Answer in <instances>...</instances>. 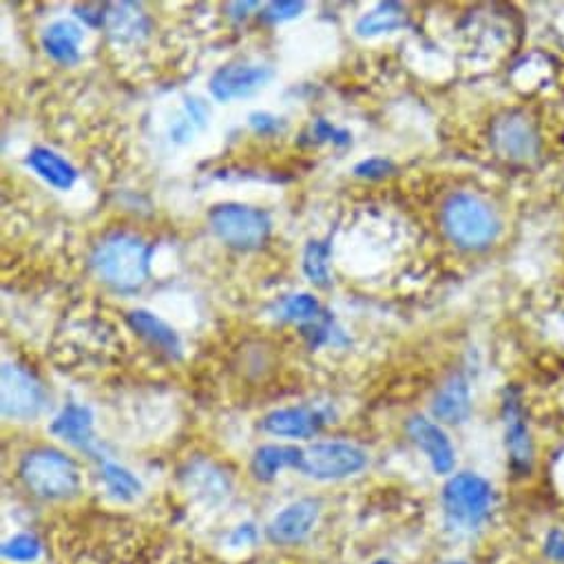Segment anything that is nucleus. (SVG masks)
Segmentation results:
<instances>
[{"mask_svg": "<svg viewBox=\"0 0 564 564\" xmlns=\"http://www.w3.org/2000/svg\"><path fill=\"white\" fill-rule=\"evenodd\" d=\"M441 226L456 248L469 252L489 248L502 230L496 208L474 193L449 195L441 208Z\"/></svg>", "mask_w": 564, "mask_h": 564, "instance_id": "obj_1", "label": "nucleus"}, {"mask_svg": "<svg viewBox=\"0 0 564 564\" xmlns=\"http://www.w3.org/2000/svg\"><path fill=\"white\" fill-rule=\"evenodd\" d=\"M445 524L456 533L480 531L496 509L491 482L476 471L452 474L441 494Z\"/></svg>", "mask_w": 564, "mask_h": 564, "instance_id": "obj_2", "label": "nucleus"}, {"mask_svg": "<svg viewBox=\"0 0 564 564\" xmlns=\"http://www.w3.org/2000/svg\"><path fill=\"white\" fill-rule=\"evenodd\" d=\"M149 261L151 246L129 232L109 235L91 254L96 274L116 291H138L149 276Z\"/></svg>", "mask_w": 564, "mask_h": 564, "instance_id": "obj_3", "label": "nucleus"}, {"mask_svg": "<svg viewBox=\"0 0 564 564\" xmlns=\"http://www.w3.org/2000/svg\"><path fill=\"white\" fill-rule=\"evenodd\" d=\"M21 478L25 487L43 500H67L80 491L78 465L67 454L52 447L25 454Z\"/></svg>", "mask_w": 564, "mask_h": 564, "instance_id": "obj_4", "label": "nucleus"}, {"mask_svg": "<svg viewBox=\"0 0 564 564\" xmlns=\"http://www.w3.org/2000/svg\"><path fill=\"white\" fill-rule=\"evenodd\" d=\"M213 232L230 248L254 250L270 235V217L246 204H219L208 213Z\"/></svg>", "mask_w": 564, "mask_h": 564, "instance_id": "obj_5", "label": "nucleus"}, {"mask_svg": "<svg viewBox=\"0 0 564 564\" xmlns=\"http://www.w3.org/2000/svg\"><path fill=\"white\" fill-rule=\"evenodd\" d=\"M368 465V454L346 441L315 443L304 449L300 469L315 480H341L359 474Z\"/></svg>", "mask_w": 564, "mask_h": 564, "instance_id": "obj_6", "label": "nucleus"}, {"mask_svg": "<svg viewBox=\"0 0 564 564\" xmlns=\"http://www.w3.org/2000/svg\"><path fill=\"white\" fill-rule=\"evenodd\" d=\"M491 149L507 162H531L538 158L542 140L529 116L507 111L491 122Z\"/></svg>", "mask_w": 564, "mask_h": 564, "instance_id": "obj_7", "label": "nucleus"}, {"mask_svg": "<svg viewBox=\"0 0 564 564\" xmlns=\"http://www.w3.org/2000/svg\"><path fill=\"white\" fill-rule=\"evenodd\" d=\"M502 425L507 465L516 478H529L535 469V438L531 434L524 408L513 394H507L502 403Z\"/></svg>", "mask_w": 564, "mask_h": 564, "instance_id": "obj_8", "label": "nucleus"}, {"mask_svg": "<svg viewBox=\"0 0 564 564\" xmlns=\"http://www.w3.org/2000/svg\"><path fill=\"white\" fill-rule=\"evenodd\" d=\"M45 408V390L39 379L17 364L3 366V414L14 421H32Z\"/></svg>", "mask_w": 564, "mask_h": 564, "instance_id": "obj_9", "label": "nucleus"}, {"mask_svg": "<svg viewBox=\"0 0 564 564\" xmlns=\"http://www.w3.org/2000/svg\"><path fill=\"white\" fill-rule=\"evenodd\" d=\"M408 434L414 445L425 454L430 467L436 476H452L456 467V449L441 423H434L425 416H412L408 421Z\"/></svg>", "mask_w": 564, "mask_h": 564, "instance_id": "obj_10", "label": "nucleus"}, {"mask_svg": "<svg viewBox=\"0 0 564 564\" xmlns=\"http://www.w3.org/2000/svg\"><path fill=\"white\" fill-rule=\"evenodd\" d=\"M270 78H272V72L263 65H250V63L226 65L213 74L210 94L219 102L248 98L259 89H263Z\"/></svg>", "mask_w": 564, "mask_h": 564, "instance_id": "obj_11", "label": "nucleus"}, {"mask_svg": "<svg viewBox=\"0 0 564 564\" xmlns=\"http://www.w3.org/2000/svg\"><path fill=\"white\" fill-rule=\"evenodd\" d=\"M319 518V505L315 500H297L279 511L268 524V538L274 544H295L302 542Z\"/></svg>", "mask_w": 564, "mask_h": 564, "instance_id": "obj_12", "label": "nucleus"}, {"mask_svg": "<svg viewBox=\"0 0 564 564\" xmlns=\"http://www.w3.org/2000/svg\"><path fill=\"white\" fill-rule=\"evenodd\" d=\"M324 425V414L313 408H284L270 412L261 427L281 438H311L315 436Z\"/></svg>", "mask_w": 564, "mask_h": 564, "instance_id": "obj_13", "label": "nucleus"}, {"mask_svg": "<svg viewBox=\"0 0 564 564\" xmlns=\"http://www.w3.org/2000/svg\"><path fill=\"white\" fill-rule=\"evenodd\" d=\"M471 414V394L465 377L447 379L432 401V416L445 425H460Z\"/></svg>", "mask_w": 564, "mask_h": 564, "instance_id": "obj_14", "label": "nucleus"}, {"mask_svg": "<svg viewBox=\"0 0 564 564\" xmlns=\"http://www.w3.org/2000/svg\"><path fill=\"white\" fill-rule=\"evenodd\" d=\"M52 432L67 441L69 445L96 456V438H94V416L91 410L80 405L65 408L52 423Z\"/></svg>", "mask_w": 564, "mask_h": 564, "instance_id": "obj_15", "label": "nucleus"}, {"mask_svg": "<svg viewBox=\"0 0 564 564\" xmlns=\"http://www.w3.org/2000/svg\"><path fill=\"white\" fill-rule=\"evenodd\" d=\"M129 326L133 328V333H138L149 346H153L155 350H160L162 355L177 359L182 355V344L177 333L164 324L160 317H155L149 311H133L127 317Z\"/></svg>", "mask_w": 564, "mask_h": 564, "instance_id": "obj_16", "label": "nucleus"}, {"mask_svg": "<svg viewBox=\"0 0 564 564\" xmlns=\"http://www.w3.org/2000/svg\"><path fill=\"white\" fill-rule=\"evenodd\" d=\"M28 166L58 191H69L78 180V171L52 149H32L28 155Z\"/></svg>", "mask_w": 564, "mask_h": 564, "instance_id": "obj_17", "label": "nucleus"}, {"mask_svg": "<svg viewBox=\"0 0 564 564\" xmlns=\"http://www.w3.org/2000/svg\"><path fill=\"white\" fill-rule=\"evenodd\" d=\"M83 30L72 21H56L43 34L45 52L61 65H76L80 61Z\"/></svg>", "mask_w": 564, "mask_h": 564, "instance_id": "obj_18", "label": "nucleus"}, {"mask_svg": "<svg viewBox=\"0 0 564 564\" xmlns=\"http://www.w3.org/2000/svg\"><path fill=\"white\" fill-rule=\"evenodd\" d=\"M304 449L293 447V445H263L254 452L252 458V471L261 480H272L281 469L295 467L300 469L302 465Z\"/></svg>", "mask_w": 564, "mask_h": 564, "instance_id": "obj_19", "label": "nucleus"}, {"mask_svg": "<svg viewBox=\"0 0 564 564\" xmlns=\"http://www.w3.org/2000/svg\"><path fill=\"white\" fill-rule=\"evenodd\" d=\"M405 25V12L401 6L397 3H383L377 10L364 14L357 21V34L364 39L370 36H379V34H388V32H397Z\"/></svg>", "mask_w": 564, "mask_h": 564, "instance_id": "obj_20", "label": "nucleus"}, {"mask_svg": "<svg viewBox=\"0 0 564 564\" xmlns=\"http://www.w3.org/2000/svg\"><path fill=\"white\" fill-rule=\"evenodd\" d=\"M102 478H105V485L111 491V496L118 498V500L129 502V500H135L142 494V482L129 469H124L122 465L105 460L102 463Z\"/></svg>", "mask_w": 564, "mask_h": 564, "instance_id": "obj_21", "label": "nucleus"}, {"mask_svg": "<svg viewBox=\"0 0 564 564\" xmlns=\"http://www.w3.org/2000/svg\"><path fill=\"white\" fill-rule=\"evenodd\" d=\"M330 246L326 241H311L304 252V270L317 286H326L330 279Z\"/></svg>", "mask_w": 564, "mask_h": 564, "instance_id": "obj_22", "label": "nucleus"}, {"mask_svg": "<svg viewBox=\"0 0 564 564\" xmlns=\"http://www.w3.org/2000/svg\"><path fill=\"white\" fill-rule=\"evenodd\" d=\"M43 553V544L32 533H19L3 544V557L12 562H34Z\"/></svg>", "mask_w": 564, "mask_h": 564, "instance_id": "obj_23", "label": "nucleus"}, {"mask_svg": "<svg viewBox=\"0 0 564 564\" xmlns=\"http://www.w3.org/2000/svg\"><path fill=\"white\" fill-rule=\"evenodd\" d=\"M540 555L544 564H564V524H551L544 529Z\"/></svg>", "mask_w": 564, "mask_h": 564, "instance_id": "obj_24", "label": "nucleus"}, {"mask_svg": "<svg viewBox=\"0 0 564 564\" xmlns=\"http://www.w3.org/2000/svg\"><path fill=\"white\" fill-rule=\"evenodd\" d=\"M319 313H322V306L313 295H295L284 306V315L291 322H315Z\"/></svg>", "mask_w": 564, "mask_h": 564, "instance_id": "obj_25", "label": "nucleus"}, {"mask_svg": "<svg viewBox=\"0 0 564 564\" xmlns=\"http://www.w3.org/2000/svg\"><path fill=\"white\" fill-rule=\"evenodd\" d=\"M394 171V164L386 158H370V160H364L355 166V173L359 177H366V180H381L386 175H390Z\"/></svg>", "mask_w": 564, "mask_h": 564, "instance_id": "obj_26", "label": "nucleus"}, {"mask_svg": "<svg viewBox=\"0 0 564 564\" xmlns=\"http://www.w3.org/2000/svg\"><path fill=\"white\" fill-rule=\"evenodd\" d=\"M304 3H286V0H281V3H270L263 12V17L272 23H281V21H291L297 19L304 12Z\"/></svg>", "mask_w": 564, "mask_h": 564, "instance_id": "obj_27", "label": "nucleus"}, {"mask_svg": "<svg viewBox=\"0 0 564 564\" xmlns=\"http://www.w3.org/2000/svg\"><path fill=\"white\" fill-rule=\"evenodd\" d=\"M250 127L259 133V135H272L276 133L281 127V120L276 116H270V113H250Z\"/></svg>", "mask_w": 564, "mask_h": 564, "instance_id": "obj_28", "label": "nucleus"}, {"mask_svg": "<svg viewBox=\"0 0 564 564\" xmlns=\"http://www.w3.org/2000/svg\"><path fill=\"white\" fill-rule=\"evenodd\" d=\"M315 135L322 138V140H330V142H335V144H348V142H350V133L335 129V127L328 124L326 120H319V122L315 124Z\"/></svg>", "mask_w": 564, "mask_h": 564, "instance_id": "obj_29", "label": "nucleus"}, {"mask_svg": "<svg viewBox=\"0 0 564 564\" xmlns=\"http://www.w3.org/2000/svg\"><path fill=\"white\" fill-rule=\"evenodd\" d=\"M186 111H188L191 120L197 122V124H204L208 120V113H210L208 107L202 100H197V98H188L186 100Z\"/></svg>", "mask_w": 564, "mask_h": 564, "instance_id": "obj_30", "label": "nucleus"}, {"mask_svg": "<svg viewBox=\"0 0 564 564\" xmlns=\"http://www.w3.org/2000/svg\"><path fill=\"white\" fill-rule=\"evenodd\" d=\"M254 529H252V524H241L237 531H235V535H232V542L235 544H241V542H252L254 540Z\"/></svg>", "mask_w": 564, "mask_h": 564, "instance_id": "obj_31", "label": "nucleus"}, {"mask_svg": "<svg viewBox=\"0 0 564 564\" xmlns=\"http://www.w3.org/2000/svg\"><path fill=\"white\" fill-rule=\"evenodd\" d=\"M445 564H469L467 560H449V562H445Z\"/></svg>", "mask_w": 564, "mask_h": 564, "instance_id": "obj_32", "label": "nucleus"}, {"mask_svg": "<svg viewBox=\"0 0 564 564\" xmlns=\"http://www.w3.org/2000/svg\"><path fill=\"white\" fill-rule=\"evenodd\" d=\"M372 564H394V562H390V560H377V562H372Z\"/></svg>", "mask_w": 564, "mask_h": 564, "instance_id": "obj_33", "label": "nucleus"}]
</instances>
